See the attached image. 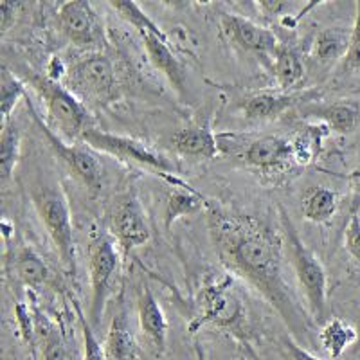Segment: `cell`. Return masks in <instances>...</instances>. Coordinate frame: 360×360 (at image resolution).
Listing matches in <instances>:
<instances>
[{"label":"cell","mask_w":360,"mask_h":360,"mask_svg":"<svg viewBox=\"0 0 360 360\" xmlns=\"http://www.w3.org/2000/svg\"><path fill=\"white\" fill-rule=\"evenodd\" d=\"M209 207V202L204 195L195 188H173L166 198V209H164V227L169 229L175 220L182 217L197 214L202 209Z\"/></svg>","instance_id":"7402d4cb"},{"label":"cell","mask_w":360,"mask_h":360,"mask_svg":"<svg viewBox=\"0 0 360 360\" xmlns=\"http://www.w3.org/2000/svg\"><path fill=\"white\" fill-rule=\"evenodd\" d=\"M11 270L17 281L33 290L51 287L54 283V272L51 266L31 247H18L13 250Z\"/></svg>","instance_id":"d6986e66"},{"label":"cell","mask_w":360,"mask_h":360,"mask_svg":"<svg viewBox=\"0 0 360 360\" xmlns=\"http://www.w3.org/2000/svg\"><path fill=\"white\" fill-rule=\"evenodd\" d=\"M240 159L259 172H281L294 162L292 143L278 135L256 137L240 152Z\"/></svg>","instance_id":"2e32d148"},{"label":"cell","mask_w":360,"mask_h":360,"mask_svg":"<svg viewBox=\"0 0 360 360\" xmlns=\"http://www.w3.org/2000/svg\"><path fill=\"white\" fill-rule=\"evenodd\" d=\"M17 319L18 324H20V332L24 335V339L27 340L29 344H34V333H37V324H33V319H31V314L25 308L24 303L17 304Z\"/></svg>","instance_id":"d6a6232c"},{"label":"cell","mask_w":360,"mask_h":360,"mask_svg":"<svg viewBox=\"0 0 360 360\" xmlns=\"http://www.w3.org/2000/svg\"><path fill=\"white\" fill-rule=\"evenodd\" d=\"M344 247L352 258L360 262V217L356 211H353L348 225L344 229Z\"/></svg>","instance_id":"4dcf8cb0"},{"label":"cell","mask_w":360,"mask_h":360,"mask_svg":"<svg viewBox=\"0 0 360 360\" xmlns=\"http://www.w3.org/2000/svg\"><path fill=\"white\" fill-rule=\"evenodd\" d=\"M63 85L85 107H107L117 98V76L112 58L103 51L86 53L67 69Z\"/></svg>","instance_id":"277c9868"},{"label":"cell","mask_w":360,"mask_h":360,"mask_svg":"<svg viewBox=\"0 0 360 360\" xmlns=\"http://www.w3.org/2000/svg\"><path fill=\"white\" fill-rule=\"evenodd\" d=\"M27 96V85L17 72L2 67L0 72V112H2V124L11 121V114L17 103Z\"/></svg>","instance_id":"4316f807"},{"label":"cell","mask_w":360,"mask_h":360,"mask_svg":"<svg viewBox=\"0 0 360 360\" xmlns=\"http://www.w3.org/2000/svg\"><path fill=\"white\" fill-rule=\"evenodd\" d=\"M63 360H72V359H70V355H67V356H63Z\"/></svg>","instance_id":"74e56055"},{"label":"cell","mask_w":360,"mask_h":360,"mask_svg":"<svg viewBox=\"0 0 360 360\" xmlns=\"http://www.w3.org/2000/svg\"><path fill=\"white\" fill-rule=\"evenodd\" d=\"M359 332L346 321L339 317H332L323 324L319 332V342L332 359H339L346 349L356 342Z\"/></svg>","instance_id":"d4e9b609"},{"label":"cell","mask_w":360,"mask_h":360,"mask_svg":"<svg viewBox=\"0 0 360 360\" xmlns=\"http://www.w3.org/2000/svg\"><path fill=\"white\" fill-rule=\"evenodd\" d=\"M339 209V195L326 186H317L303 197L301 211L311 224H326L335 217Z\"/></svg>","instance_id":"603a6c76"},{"label":"cell","mask_w":360,"mask_h":360,"mask_svg":"<svg viewBox=\"0 0 360 360\" xmlns=\"http://www.w3.org/2000/svg\"><path fill=\"white\" fill-rule=\"evenodd\" d=\"M110 236L124 254L143 247L152 240V229L146 213L134 191H124L112 200L108 211Z\"/></svg>","instance_id":"8fae6325"},{"label":"cell","mask_w":360,"mask_h":360,"mask_svg":"<svg viewBox=\"0 0 360 360\" xmlns=\"http://www.w3.org/2000/svg\"><path fill=\"white\" fill-rule=\"evenodd\" d=\"M112 9H115L121 15V18H124L128 24H131L137 29V33L143 38V44L146 47V53L150 60H152L153 67L166 76L169 85L179 94H184L186 85H188V76H186V70L182 63H180V60L173 53L168 37L164 34L162 29L148 17L139 6L135 4V2H130V0L114 2Z\"/></svg>","instance_id":"8992f818"},{"label":"cell","mask_w":360,"mask_h":360,"mask_svg":"<svg viewBox=\"0 0 360 360\" xmlns=\"http://www.w3.org/2000/svg\"><path fill=\"white\" fill-rule=\"evenodd\" d=\"M355 22L352 27V40H349V49L346 58L342 60V70H352L360 69V2L355 4Z\"/></svg>","instance_id":"f546056e"},{"label":"cell","mask_w":360,"mask_h":360,"mask_svg":"<svg viewBox=\"0 0 360 360\" xmlns=\"http://www.w3.org/2000/svg\"><path fill=\"white\" fill-rule=\"evenodd\" d=\"M18 159H20V128L11 119L2 124V137H0V182L4 188L13 179Z\"/></svg>","instance_id":"484cf974"},{"label":"cell","mask_w":360,"mask_h":360,"mask_svg":"<svg viewBox=\"0 0 360 360\" xmlns=\"http://www.w3.org/2000/svg\"><path fill=\"white\" fill-rule=\"evenodd\" d=\"M197 307L198 314L189 323L191 333H197L207 324L234 332L242 326L245 315L242 299L234 292V278L231 274L207 279L200 288Z\"/></svg>","instance_id":"ba28073f"},{"label":"cell","mask_w":360,"mask_h":360,"mask_svg":"<svg viewBox=\"0 0 360 360\" xmlns=\"http://www.w3.org/2000/svg\"><path fill=\"white\" fill-rule=\"evenodd\" d=\"M20 8V2H9V0L0 2V33H8L9 27L15 24V18H17V13Z\"/></svg>","instance_id":"836d02e7"},{"label":"cell","mask_w":360,"mask_h":360,"mask_svg":"<svg viewBox=\"0 0 360 360\" xmlns=\"http://www.w3.org/2000/svg\"><path fill=\"white\" fill-rule=\"evenodd\" d=\"M169 144L179 155L191 157V159L211 160L220 153L218 137L207 124H189L180 128L172 135Z\"/></svg>","instance_id":"ac0fdd59"},{"label":"cell","mask_w":360,"mask_h":360,"mask_svg":"<svg viewBox=\"0 0 360 360\" xmlns=\"http://www.w3.org/2000/svg\"><path fill=\"white\" fill-rule=\"evenodd\" d=\"M301 115L321 124L333 134L349 135L360 124V103L356 99H335L330 103L311 101L299 107Z\"/></svg>","instance_id":"9a60e30c"},{"label":"cell","mask_w":360,"mask_h":360,"mask_svg":"<svg viewBox=\"0 0 360 360\" xmlns=\"http://www.w3.org/2000/svg\"><path fill=\"white\" fill-rule=\"evenodd\" d=\"M209 234L227 272L258 292L294 335L307 337L311 321L299 304L283 270V240L262 218L209 204Z\"/></svg>","instance_id":"6da1fadb"},{"label":"cell","mask_w":360,"mask_h":360,"mask_svg":"<svg viewBox=\"0 0 360 360\" xmlns=\"http://www.w3.org/2000/svg\"><path fill=\"white\" fill-rule=\"evenodd\" d=\"M74 308H76V314H78L79 326H82V335H83V360H107L105 356V349H103V344L99 342L98 337H96L94 328L90 324V321L86 319L83 310L79 308L78 303H74Z\"/></svg>","instance_id":"f1b7e54d"},{"label":"cell","mask_w":360,"mask_h":360,"mask_svg":"<svg viewBox=\"0 0 360 360\" xmlns=\"http://www.w3.org/2000/svg\"><path fill=\"white\" fill-rule=\"evenodd\" d=\"M58 27L70 44L89 53H96V49L105 44L103 22L89 0H72L60 6Z\"/></svg>","instance_id":"7c38bea8"},{"label":"cell","mask_w":360,"mask_h":360,"mask_svg":"<svg viewBox=\"0 0 360 360\" xmlns=\"http://www.w3.org/2000/svg\"><path fill=\"white\" fill-rule=\"evenodd\" d=\"M285 346H287V352L288 355H290V360H321L315 355H311L310 352H307V349H304L301 344L295 342L294 339L285 340Z\"/></svg>","instance_id":"e575fe53"},{"label":"cell","mask_w":360,"mask_h":360,"mask_svg":"<svg viewBox=\"0 0 360 360\" xmlns=\"http://www.w3.org/2000/svg\"><path fill=\"white\" fill-rule=\"evenodd\" d=\"M221 31L234 45L258 56H274L279 44L270 29L256 24L245 17L234 15V13H224L221 17Z\"/></svg>","instance_id":"5bb4252c"},{"label":"cell","mask_w":360,"mask_h":360,"mask_svg":"<svg viewBox=\"0 0 360 360\" xmlns=\"http://www.w3.org/2000/svg\"><path fill=\"white\" fill-rule=\"evenodd\" d=\"M324 130H328L324 124L317 127H308L307 130L299 131L292 143V153H294V162L310 164L321 152V143H323Z\"/></svg>","instance_id":"83f0119b"},{"label":"cell","mask_w":360,"mask_h":360,"mask_svg":"<svg viewBox=\"0 0 360 360\" xmlns=\"http://www.w3.org/2000/svg\"><path fill=\"white\" fill-rule=\"evenodd\" d=\"M103 349H105L107 360L139 359V346H137V340H135L134 332H131L130 321H128V314L124 310H119L112 317Z\"/></svg>","instance_id":"ffe728a7"},{"label":"cell","mask_w":360,"mask_h":360,"mask_svg":"<svg viewBox=\"0 0 360 360\" xmlns=\"http://www.w3.org/2000/svg\"><path fill=\"white\" fill-rule=\"evenodd\" d=\"M25 107H27L29 114H31L33 121L37 123V127L40 128L41 135L47 139L49 146L53 148L54 155L65 164L67 169H69V172L89 189V191L98 193L103 186V164L99 162L98 157L90 152L89 148L79 146V144L67 143V141H63L60 135L54 134V131L45 124L40 112L37 110V107H34L33 101L29 99V96H25Z\"/></svg>","instance_id":"30bf717a"},{"label":"cell","mask_w":360,"mask_h":360,"mask_svg":"<svg viewBox=\"0 0 360 360\" xmlns=\"http://www.w3.org/2000/svg\"><path fill=\"white\" fill-rule=\"evenodd\" d=\"M82 143L96 150V152L115 157L121 162L137 164V166L152 169L160 179L172 184V188H191L189 184H186L184 180H180L176 176V166L172 160L166 159L160 153L153 152L152 148H148L141 141L124 137V135L110 134V131L98 130V128H89L83 134Z\"/></svg>","instance_id":"52a82bcc"},{"label":"cell","mask_w":360,"mask_h":360,"mask_svg":"<svg viewBox=\"0 0 360 360\" xmlns=\"http://www.w3.org/2000/svg\"><path fill=\"white\" fill-rule=\"evenodd\" d=\"M137 319L146 342L157 355H162L168 342V319L148 283L141 290L137 301Z\"/></svg>","instance_id":"e0dca14e"},{"label":"cell","mask_w":360,"mask_h":360,"mask_svg":"<svg viewBox=\"0 0 360 360\" xmlns=\"http://www.w3.org/2000/svg\"><path fill=\"white\" fill-rule=\"evenodd\" d=\"M352 29L346 27H324L315 34L311 44V58L321 67H332L344 60L349 49Z\"/></svg>","instance_id":"44dd1931"},{"label":"cell","mask_w":360,"mask_h":360,"mask_svg":"<svg viewBox=\"0 0 360 360\" xmlns=\"http://www.w3.org/2000/svg\"><path fill=\"white\" fill-rule=\"evenodd\" d=\"M272 70L279 89H295L304 79V62L301 54L287 45H279L272 58Z\"/></svg>","instance_id":"cb8c5ba5"},{"label":"cell","mask_w":360,"mask_h":360,"mask_svg":"<svg viewBox=\"0 0 360 360\" xmlns=\"http://www.w3.org/2000/svg\"><path fill=\"white\" fill-rule=\"evenodd\" d=\"M356 213H359V217H360V200L356 202Z\"/></svg>","instance_id":"8d00e7d4"},{"label":"cell","mask_w":360,"mask_h":360,"mask_svg":"<svg viewBox=\"0 0 360 360\" xmlns=\"http://www.w3.org/2000/svg\"><path fill=\"white\" fill-rule=\"evenodd\" d=\"M17 74L24 79L25 85L31 86L40 96L47 114L45 124L63 141L67 143L82 141L83 134L89 128H94L89 108L62 82H54L47 74L41 76L27 67H22L20 72Z\"/></svg>","instance_id":"7a4b0ae2"},{"label":"cell","mask_w":360,"mask_h":360,"mask_svg":"<svg viewBox=\"0 0 360 360\" xmlns=\"http://www.w3.org/2000/svg\"><path fill=\"white\" fill-rule=\"evenodd\" d=\"M281 221L285 238L290 247V262L294 274L297 278L299 287L307 299V308L310 317L317 323H326L328 311V276L323 263L315 256L314 250L308 249L304 242L299 238L294 224L288 214L281 209Z\"/></svg>","instance_id":"5b68a950"},{"label":"cell","mask_w":360,"mask_h":360,"mask_svg":"<svg viewBox=\"0 0 360 360\" xmlns=\"http://www.w3.org/2000/svg\"><path fill=\"white\" fill-rule=\"evenodd\" d=\"M352 184H353V189H355V193H356V197H359V200H360V169H356V172L352 175Z\"/></svg>","instance_id":"d590c367"},{"label":"cell","mask_w":360,"mask_h":360,"mask_svg":"<svg viewBox=\"0 0 360 360\" xmlns=\"http://www.w3.org/2000/svg\"><path fill=\"white\" fill-rule=\"evenodd\" d=\"M37 214L51 243L56 249L58 258L69 274L76 276V242H74L72 214H70L69 200L63 193L60 182L54 180H38L31 188Z\"/></svg>","instance_id":"3957f363"},{"label":"cell","mask_w":360,"mask_h":360,"mask_svg":"<svg viewBox=\"0 0 360 360\" xmlns=\"http://www.w3.org/2000/svg\"><path fill=\"white\" fill-rule=\"evenodd\" d=\"M319 90L304 92H258L240 101V110L249 121H272L292 108L317 101Z\"/></svg>","instance_id":"4fadbf2b"},{"label":"cell","mask_w":360,"mask_h":360,"mask_svg":"<svg viewBox=\"0 0 360 360\" xmlns=\"http://www.w3.org/2000/svg\"><path fill=\"white\" fill-rule=\"evenodd\" d=\"M258 8L262 9L269 17H279V18H290L295 15V9L299 8L297 2H279V0H263L258 2ZM297 17V15H295ZM299 20V17H297Z\"/></svg>","instance_id":"1f68e13d"},{"label":"cell","mask_w":360,"mask_h":360,"mask_svg":"<svg viewBox=\"0 0 360 360\" xmlns=\"http://www.w3.org/2000/svg\"><path fill=\"white\" fill-rule=\"evenodd\" d=\"M117 247L110 234H98L89 245V272H90V314L92 328L99 324L105 311L107 299L110 297L115 278L119 274Z\"/></svg>","instance_id":"9c48e42d"}]
</instances>
